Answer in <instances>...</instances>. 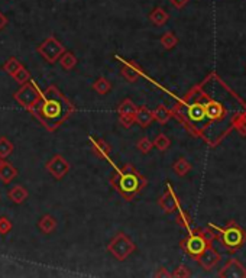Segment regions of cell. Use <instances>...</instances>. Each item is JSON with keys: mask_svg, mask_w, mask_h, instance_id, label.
I'll list each match as a JSON object with an SVG mask.
<instances>
[{"mask_svg": "<svg viewBox=\"0 0 246 278\" xmlns=\"http://www.w3.org/2000/svg\"><path fill=\"white\" fill-rule=\"evenodd\" d=\"M107 251L118 261H124L136 251V245L132 242L123 232H118L107 245Z\"/></svg>", "mask_w": 246, "mask_h": 278, "instance_id": "4", "label": "cell"}, {"mask_svg": "<svg viewBox=\"0 0 246 278\" xmlns=\"http://www.w3.org/2000/svg\"><path fill=\"white\" fill-rule=\"evenodd\" d=\"M181 246H183V249L190 255V257H193L194 260L206 249V246L207 245H210V243H207L198 233H195V232H191L190 233V236L187 238V239H184L183 242L180 243Z\"/></svg>", "mask_w": 246, "mask_h": 278, "instance_id": "7", "label": "cell"}, {"mask_svg": "<svg viewBox=\"0 0 246 278\" xmlns=\"http://www.w3.org/2000/svg\"><path fill=\"white\" fill-rule=\"evenodd\" d=\"M12 77H13V80H15L18 84L22 86V84H25V83H28V81L31 80V72L22 66V67H20V69L12 75Z\"/></svg>", "mask_w": 246, "mask_h": 278, "instance_id": "30", "label": "cell"}, {"mask_svg": "<svg viewBox=\"0 0 246 278\" xmlns=\"http://www.w3.org/2000/svg\"><path fill=\"white\" fill-rule=\"evenodd\" d=\"M235 129L239 132V135L242 137H246V113H241L235 118Z\"/></svg>", "mask_w": 246, "mask_h": 278, "instance_id": "32", "label": "cell"}, {"mask_svg": "<svg viewBox=\"0 0 246 278\" xmlns=\"http://www.w3.org/2000/svg\"><path fill=\"white\" fill-rule=\"evenodd\" d=\"M195 261L200 264L201 268H204L206 271H210V270H213V268L219 264V261H220V254H219L211 245H207L206 249L195 258Z\"/></svg>", "mask_w": 246, "mask_h": 278, "instance_id": "9", "label": "cell"}, {"mask_svg": "<svg viewBox=\"0 0 246 278\" xmlns=\"http://www.w3.org/2000/svg\"><path fill=\"white\" fill-rule=\"evenodd\" d=\"M152 121H154L152 110H149L146 106H138L135 112V123H138L141 128H146L152 123Z\"/></svg>", "mask_w": 246, "mask_h": 278, "instance_id": "14", "label": "cell"}, {"mask_svg": "<svg viewBox=\"0 0 246 278\" xmlns=\"http://www.w3.org/2000/svg\"><path fill=\"white\" fill-rule=\"evenodd\" d=\"M93 90L97 93V94H100V96H105L107 94L110 90H112V83L106 78V77H99L94 83H93Z\"/></svg>", "mask_w": 246, "mask_h": 278, "instance_id": "23", "label": "cell"}, {"mask_svg": "<svg viewBox=\"0 0 246 278\" xmlns=\"http://www.w3.org/2000/svg\"><path fill=\"white\" fill-rule=\"evenodd\" d=\"M152 115H154V121H157L161 125H165L167 122L173 118V112L164 104H159L158 107L152 112Z\"/></svg>", "mask_w": 246, "mask_h": 278, "instance_id": "20", "label": "cell"}, {"mask_svg": "<svg viewBox=\"0 0 246 278\" xmlns=\"http://www.w3.org/2000/svg\"><path fill=\"white\" fill-rule=\"evenodd\" d=\"M152 146H154V143H152V140L148 138V137H142L136 142V148H138V151H141L142 154H148L152 149Z\"/></svg>", "mask_w": 246, "mask_h": 278, "instance_id": "33", "label": "cell"}, {"mask_svg": "<svg viewBox=\"0 0 246 278\" xmlns=\"http://www.w3.org/2000/svg\"><path fill=\"white\" fill-rule=\"evenodd\" d=\"M67 51L65 47L54 36V35H50L39 47H38V52L44 57V60L50 64H55L60 57Z\"/></svg>", "mask_w": 246, "mask_h": 278, "instance_id": "6", "label": "cell"}, {"mask_svg": "<svg viewBox=\"0 0 246 278\" xmlns=\"http://www.w3.org/2000/svg\"><path fill=\"white\" fill-rule=\"evenodd\" d=\"M219 277H246V270L239 261L230 260L219 273Z\"/></svg>", "mask_w": 246, "mask_h": 278, "instance_id": "11", "label": "cell"}, {"mask_svg": "<svg viewBox=\"0 0 246 278\" xmlns=\"http://www.w3.org/2000/svg\"><path fill=\"white\" fill-rule=\"evenodd\" d=\"M10 229H12V222L6 216H1L0 217V235H6L7 232H10Z\"/></svg>", "mask_w": 246, "mask_h": 278, "instance_id": "35", "label": "cell"}, {"mask_svg": "<svg viewBox=\"0 0 246 278\" xmlns=\"http://www.w3.org/2000/svg\"><path fill=\"white\" fill-rule=\"evenodd\" d=\"M168 19H170V15H168L167 10L162 9V7H155V9L151 12V15H149V20H151L155 26H162V25H165V23L168 22Z\"/></svg>", "mask_w": 246, "mask_h": 278, "instance_id": "19", "label": "cell"}, {"mask_svg": "<svg viewBox=\"0 0 246 278\" xmlns=\"http://www.w3.org/2000/svg\"><path fill=\"white\" fill-rule=\"evenodd\" d=\"M119 122L123 128H130L135 123V115H119Z\"/></svg>", "mask_w": 246, "mask_h": 278, "instance_id": "36", "label": "cell"}, {"mask_svg": "<svg viewBox=\"0 0 246 278\" xmlns=\"http://www.w3.org/2000/svg\"><path fill=\"white\" fill-rule=\"evenodd\" d=\"M60 64H61V67L65 70V71H71L72 69H75V66H77V57L72 54V52H68L65 51L61 57H60Z\"/></svg>", "mask_w": 246, "mask_h": 278, "instance_id": "22", "label": "cell"}, {"mask_svg": "<svg viewBox=\"0 0 246 278\" xmlns=\"http://www.w3.org/2000/svg\"><path fill=\"white\" fill-rule=\"evenodd\" d=\"M45 168L55 180H61L62 177H65V174L70 171V164H68V161L64 156L60 155V154H55L47 162Z\"/></svg>", "mask_w": 246, "mask_h": 278, "instance_id": "8", "label": "cell"}, {"mask_svg": "<svg viewBox=\"0 0 246 278\" xmlns=\"http://www.w3.org/2000/svg\"><path fill=\"white\" fill-rule=\"evenodd\" d=\"M110 184L126 202H132L148 184V180L132 164H124L112 175Z\"/></svg>", "mask_w": 246, "mask_h": 278, "instance_id": "2", "label": "cell"}, {"mask_svg": "<svg viewBox=\"0 0 246 278\" xmlns=\"http://www.w3.org/2000/svg\"><path fill=\"white\" fill-rule=\"evenodd\" d=\"M187 118L191 122H201L206 118L204 104L200 102H193L187 106Z\"/></svg>", "mask_w": 246, "mask_h": 278, "instance_id": "16", "label": "cell"}, {"mask_svg": "<svg viewBox=\"0 0 246 278\" xmlns=\"http://www.w3.org/2000/svg\"><path fill=\"white\" fill-rule=\"evenodd\" d=\"M191 276V273H190V270L185 267V265H180V267H177L176 271L171 274V277H176V278H187Z\"/></svg>", "mask_w": 246, "mask_h": 278, "instance_id": "34", "label": "cell"}, {"mask_svg": "<svg viewBox=\"0 0 246 278\" xmlns=\"http://www.w3.org/2000/svg\"><path fill=\"white\" fill-rule=\"evenodd\" d=\"M204 113L210 121L222 119V116L225 115V107L216 100H207V103H204Z\"/></svg>", "mask_w": 246, "mask_h": 278, "instance_id": "13", "label": "cell"}, {"mask_svg": "<svg viewBox=\"0 0 246 278\" xmlns=\"http://www.w3.org/2000/svg\"><path fill=\"white\" fill-rule=\"evenodd\" d=\"M22 67V64H20V61H19L18 58H15V57H12V58H9L4 64H3V71L6 72V74H9L10 77L18 71L19 69Z\"/></svg>", "mask_w": 246, "mask_h": 278, "instance_id": "28", "label": "cell"}, {"mask_svg": "<svg viewBox=\"0 0 246 278\" xmlns=\"http://www.w3.org/2000/svg\"><path fill=\"white\" fill-rule=\"evenodd\" d=\"M216 230L220 233V239H222L223 246L228 251H230V252L238 251L246 242L245 229H242L241 226L238 225L236 222H233V220L225 229H216Z\"/></svg>", "mask_w": 246, "mask_h": 278, "instance_id": "3", "label": "cell"}, {"mask_svg": "<svg viewBox=\"0 0 246 278\" xmlns=\"http://www.w3.org/2000/svg\"><path fill=\"white\" fill-rule=\"evenodd\" d=\"M170 1H171V4H173L176 9H183V7H185L187 3H188V0H170Z\"/></svg>", "mask_w": 246, "mask_h": 278, "instance_id": "39", "label": "cell"}, {"mask_svg": "<svg viewBox=\"0 0 246 278\" xmlns=\"http://www.w3.org/2000/svg\"><path fill=\"white\" fill-rule=\"evenodd\" d=\"M173 170L176 171L177 175L184 177V175H187V173H190L191 164L185 158H178L176 162H174V165H173Z\"/></svg>", "mask_w": 246, "mask_h": 278, "instance_id": "24", "label": "cell"}, {"mask_svg": "<svg viewBox=\"0 0 246 278\" xmlns=\"http://www.w3.org/2000/svg\"><path fill=\"white\" fill-rule=\"evenodd\" d=\"M177 222L181 226H184L185 229H190V217L187 213H184L183 210H180L178 216H177Z\"/></svg>", "mask_w": 246, "mask_h": 278, "instance_id": "37", "label": "cell"}, {"mask_svg": "<svg viewBox=\"0 0 246 278\" xmlns=\"http://www.w3.org/2000/svg\"><path fill=\"white\" fill-rule=\"evenodd\" d=\"M29 112L48 132H55L64 122L70 119L75 107L62 91L53 84L42 91L39 100L29 109Z\"/></svg>", "mask_w": 246, "mask_h": 278, "instance_id": "1", "label": "cell"}, {"mask_svg": "<svg viewBox=\"0 0 246 278\" xmlns=\"http://www.w3.org/2000/svg\"><path fill=\"white\" fill-rule=\"evenodd\" d=\"M13 149H15V146H13V143L9 139L6 138V137L0 138V156L1 158H7V156L13 152Z\"/></svg>", "mask_w": 246, "mask_h": 278, "instance_id": "29", "label": "cell"}, {"mask_svg": "<svg viewBox=\"0 0 246 278\" xmlns=\"http://www.w3.org/2000/svg\"><path fill=\"white\" fill-rule=\"evenodd\" d=\"M38 227L44 232V233H53L57 229V220L51 214H45L39 219L38 222Z\"/></svg>", "mask_w": 246, "mask_h": 278, "instance_id": "21", "label": "cell"}, {"mask_svg": "<svg viewBox=\"0 0 246 278\" xmlns=\"http://www.w3.org/2000/svg\"><path fill=\"white\" fill-rule=\"evenodd\" d=\"M18 177V170L10 164V162H3L0 167V180L4 184H9L10 181H13V178Z\"/></svg>", "mask_w": 246, "mask_h": 278, "instance_id": "18", "label": "cell"}, {"mask_svg": "<svg viewBox=\"0 0 246 278\" xmlns=\"http://www.w3.org/2000/svg\"><path fill=\"white\" fill-rule=\"evenodd\" d=\"M154 146L158 149V151H161V152H165L170 146H171V140H170V138L165 135V134H158L157 135V138L154 139Z\"/></svg>", "mask_w": 246, "mask_h": 278, "instance_id": "27", "label": "cell"}, {"mask_svg": "<svg viewBox=\"0 0 246 278\" xmlns=\"http://www.w3.org/2000/svg\"><path fill=\"white\" fill-rule=\"evenodd\" d=\"M193 232H195V233H198L204 241L207 243H211L216 238H217V233L214 232V230H211V226H209V227H204V229H195V230H193Z\"/></svg>", "mask_w": 246, "mask_h": 278, "instance_id": "31", "label": "cell"}, {"mask_svg": "<svg viewBox=\"0 0 246 278\" xmlns=\"http://www.w3.org/2000/svg\"><path fill=\"white\" fill-rule=\"evenodd\" d=\"M41 94H42V90L36 86L35 81L29 80L28 83H25V84L20 86V88L13 94V97H15V100H16L23 109L29 110V109L39 100Z\"/></svg>", "mask_w": 246, "mask_h": 278, "instance_id": "5", "label": "cell"}, {"mask_svg": "<svg viewBox=\"0 0 246 278\" xmlns=\"http://www.w3.org/2000/svg\"><path fill=\"white\" fill-rule=\"evenodd\" d=\"M155 277L157 278H161V277H165V278H168V277H171V274L167 271V268L165 267H161V268H158V271L154 274Z\"/></svg>", "mask_w": 246, "mask_h": 278, "instance_id": "38", "label": "cell"}, {"mask_svg": "<svg viewBox=\"0 0 246 278\" xmlns=\"http://www.w3.org/2000/svg\"><path fill=\"white\" fill-rule=\"evenodd\" d=\"M28 196H29V193L28 190L23 187V186H15V187H12L9 193H7V197H9V200L12 202V203H15V205H22L26 199H28Z\"/></svg>", "mask_w": 246, "mask_h": 278, "instance_id": "17", "label": "cell"}, {"mask_svg": "<svg viewBox=\"0 0 246 278\" xmlns=\"http://www.w3.org/2000/svg\"><path fill=\"white\" fill-rule=\"evenodd\" d=\"M91 149L102 159H109L110 152H112V146L103 139H91Z\"/></svg>", "mask_w": 246, "mask_h": 278, "instance_id": "15", "label": "cell"}, {"mask_svg": "<svg viewBox=\"0 0 246 278\" xmlns=\"http://www.w3.org/2000/svg\"><path fill=\"white\" fill-rule=\"evenodd\" d=\"M3 162H4V158H1V156H0V167H1V164H3Z\"/></svg>", "mask_w": 246, "mask_h": 278, "instance_id": "41", "label": "cell"}, {"mask_svg": "<svg viewBox=\"0 0 246 278\" xmlns=\"http://www.w3.org/2000/svg\"><path fill=\"white\" fill-rule=\"evenodd\" d=\"M121 74L124 77L126 81L129 83H135L139 77L142 75V70L138 67L136 63L133 61H124L122 70H121Z\"/></svg>", "mask_w": 246, "mask_h": 278, "instance_id": "12", "label": "cell"}, {"mask_svg": "<svg viewBox=\"0 0 246 278\" xmlns=\"http://www.w3.org/2000/svg\"><path fill=\"white\" fill-rule=\"evenodd\" d=\"M136 109H138V106L130 99H124L122 103L118 106V113L119 115H135Z\"/></svg>", "mask_w": 246, "mask_h": 278, "instance_id": "26", "label": "cell"}, {"mask_svg": "<svg viewBox=\"0 0 246 278\" xmlns=\"http://www.w3.org/2000/svg\"><path fill=\"white\" fill-rule=\"evenodd\" d=\"M178 44V38L174 32L168 31L161 36V45L165 48V50H173L176 48V45Z\"/></svg>", "mask_w": 246, "mask_h": 278, "instance_id": "25", "label": "cell"}, {"mask_svg": "<svg viewBox=\"0 0 246 278\" xmlns=\"http://www.w3.org/2000/svg\"><path fill=\"white\" fill-rule=\"evenodd\" d=\"M158 205L159 208H162L165 213H168V214H170V213H174V211L178 210V208H180V205H178V199H177L176 193H174L173 189H171V184H168L167 191L159 197Z\"/></svg>", "mask_w": 246, "mask_h": 278, "instance_id": "10", "label": "cell"}, {"mask_svg": "<svg viewBox=\"0 0 246 278\" xmlns=\"http://www.w3.org/2000/svg\"><path fill=\"white\" fill-rule=\"evenodd\" d=\"M6 25H7V17L0 12V31H1Z\"/></svg>", "mask_w": 246, "mask_h": 278, "instance_id": "40", "label": "cell"}]
</instances>
